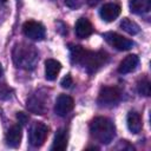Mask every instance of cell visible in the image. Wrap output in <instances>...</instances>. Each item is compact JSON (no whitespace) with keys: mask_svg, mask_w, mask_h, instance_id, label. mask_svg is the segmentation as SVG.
I'll list each match as a JSON object with an SVG mask.
<instances>
[{"mask_svg":"<svg viewBox=\"0 0 151 151\" xmlns=\"http://www.w3.org/2000/svg\"><path fill=\"white\" fill-rule=\"evenodd\" d=\"M70 55L73 64H79L86 70L88 73H93L99 70L106 61L107 54L103 51H87L84 50L83 46L79 45H71L70 47Z\"/></svg>","mask_w":151,"mask_h":151,"instance_id":"cell-1","label":"cell"},{"mask_svg":"<svg viewBox=\"0 0 151 151\" xmlns=\"http://www.w3.org/2000/svg\"><path fill=\"white\" fill-rule=\"evenodd\" d=\"M14 65L24 70H33L38 63V52L33 45L26 42L15 44L12 52Z\"/></svg>","mask_w":151,"mask_h":151,"instance_id":"cell-2","label":"cell"},{"mask_svg":"<svg viewBox=\"0 0 151 151\" xmlns=\"http://www.w3.org/2000/svg\"><path fill=\"white\" fill-rule=\"evenodd\" d=\"M90 132L99 143L110 144L116 136V127L109 118L96 117L90 124Z\"/></svg>","mask_w":151,"mask_h":151,"instance_id":"cell-3","label":"cell"},{"mask_svg":"<svg viewBox=\"0 0 151 151\" xmlns=\"http://www.w3.org/2000/svg\"><path fill=\"white\" fill-rule=\"evenodd\" d=\"M48 134V127L47 125H45L41 122H34L31 127H29V132H28V139H29V144L33 147H40Z\"/></svg>","mask_w":151,"mask_h":151,"instance_id":"cell-4","label":"cell"},{"mask_svg":"<svg viewBox=\"0 0 151 151\" xmlns=\"http://www.w3.org/2000/svg\"><path fill=\"white\" fill-rule=\"evenodd\" d=\"M122 97V92L116 86H103L98 93V104L100 106H113Z\"/></svg>","mask_w":151,"mask_h":151,"instance_id":"cell-5","label":"cell"},{"mask_svg":"<svg viewBox=\"0 0 151 151\" xmlns=\"http://www.w3.org/2000/svg\"><path fill=\"white\" fill-rule=\"evenodd\" d=\"M105 41L112 46L113 48L118 50V51H129L133 47V41L116 33V32H106L103 34Z\"/></svg>","mask_w":151,"mask_h":151,"instance_id":"cell-6","label":"cell"},{"mask_svg":"<svg viewBox=\"0 0 151 151\" xmlns=\"http://www.w3.org/2000/svg\"><path fill=\"white\" fill-rule=\"evenodd\" d=\"M22 31H24V34L32 39V40H42L46 35V31H45V27L38 22V21H33V20H29V21H26L24 25H22Z\"/></svg>","mask_w":151,"mask_h":151,"instance_id":"cell-7","label":"cell"},{"mask_svg":"<svg viewBox=\"0 0 151 151\" xmlns=\"http://www.w3.org/2000/svg\"><path fill=\"white\" fill-rule=\"evenodd\" d=\"M73 107H74L73 98L67 94H60L55 100L54 112L60 117H65L73 110Z\"/></svg>","mask_w":151,"mask_h":151,"instance_id":"cell-8","label":"cell"},{"mask_svg":"<svg viewBox=\"0 0 151 151\" xmlns=\"http://www.w3.org/2000/svg\"><path fill=\"white\" fill-rule=\"evenodd\" d=\"M120 6L117 5V4H113V2H109V4H105L101 6L100 11H99V14L101 17V19L104 21H107V22H111L113 20H116L119 14H120Z\"/></svg>","mask_w":151,"mask_h":151,"instance_id":"cell-9","label":"cell"},{"mask_svg":"<svg viewBox=\"0 0 151 151\" xmlns=\"http://www.w3.org/2000/svg\"><path fill=\"white\" fill-rule=\"evenodd\" d=\"M27 109L32 113L35 114H44L46 111V99L42 98L40 93L33 94L28 100H27Z\"/></svg>","mask_w":151,"mask_h":151,"instance_id":"cell-10","label":"cell"},{"mask_svg":"<svg viewBox=\"0 0 151 151\" xmlns=\"http://www.w3.org/2000/svg\"><path fill=\"white\" fill-rule=\"evenodd\" d=\"M74 32H76V35L80 39H85L87 38L88 35L92 34L93 32V26L92 24L90 22V20L87 18H79L76 22V27H74Z\"/></svg>","mask_w":151,"mask_h":151,"instance_id":"cell-11","label":"cell"},{"mask_svg":"<svg viewBox=\"0 0 151 151\" xmlns=\"http://www.w3.org/2000/svg\"><path fill=\"white\" fill-rule=\"evenodd\" d=\"M138 64H139V58L136 54H129L120 61L118 66V72L122 74L130 73L137 68Z\"/></svg>","mask_w":151,"mask_h":151,"instance_id":"cell-12","label":"cell"},{"mask_svg":"<svg viewBox=\"0 0 151 151\" xmlns=\"http://www.w3.org/2000/svg\"><path fill=\"white\" fill-rule=\"evenodd\" d=\"M22 138V131L20 125H13L8 129L6 133V143L11 147H18L21 143Z\"/></svg>","mask_w":151,"mask_h":151,"instance_id":"cell-13","label":"cell"},{"mask_svg":"<svg viewBox=\"0 0 151 151\" xmlns=\"http://www.w3.org/2000/svg\"><path fill=\"white\" fill-rule=\"evenodd\" d=\"M67 140H68L67 131L65 129H59L54 134V140L51 149L53 151H64L67 147Z\"/></svg>","mask_w":151,"mask_h":151,"instance_id":"cell-14","label":"cell"},{"mask_svg":"<svg viewBox=\"0 0 151 151\" xmlns=\"http://www.w3.org/2000/svg\"><path fill=\"white\" fill-rule=\"evenodd\" d=\"M61 70V64L55 59H47L45 61V78L47 80H54Z\"/></svg>","mask_w":151,"mask_h":151,"instance_id":"cell-15","label":"cell"},{"mask_svg":"<svg viewBox=\"0 0 151 151\" xmlns=\"http://www.w3.org/2000/svg\"><path fill=\"white\" fill-rule=\"evenodd\" d=\"M126 123H127V127L132 133H139L142 127H143V123H142V117L138 112L136 111H130L127 113L126 117Z\"/></svg>","mask_w":151,"mask_h":151,"instance_id":"cell-16","label":"cell"},{"mask_svg":"<svg viewBox=\"0 0 151 151\" xmlns=\"http://www.w3.org/2000/svg\"><path fill=\"white\" fill-rule=\"evenodd\" d=\"M129 7L132 13L144 14L151 9V0H130Z\"/></svg>","mask_w":151,"mask_h":151,"instance_id":"cell-17","label":"cell"},{"mask_svg":"<svg viewBox=\"0 0 151 151\" xmlns=\"http://www.w3.org/2000/svg\"><path fill=\"white\" fill-rule=\"evenodd\" d=\"M120 27L122 29H124L126 33L131 34V35H136L139 33L140 28H139V25L132 20H130L129 18H123L122 21H120Z\"/></svg>","mask_w":151,"mask_h":151,"instance_id":"cell-18","label":"cell"},{"mask_svg":"<svg viewBox=\"0 0 151 151\" xmlns=\"http://www.w3.org/2000/svg\"><path fill=\"white\" fill-rule=\"evenodd\" d=\"M137 90H138V92H139L142 96L149 97V96H150V93H151V86H150V81H149L146 78L142 79V80L138 83V85H137Z\"/></svg>","mask_w":151,"mask_h":151,"instance_id":"cell-19","label":"cell"},{"mask_svg":"<svg viewBox=\"0 0 151 151\" xmlns=\"http://www.w3.org/2000/svg\"><path fill=\"white\" fill-rule=\"evenodd\" d=\"M60 85H61V87H64V88H70V87L73 85V79H72L71 74H66V76L61 79Z\"/></svg>","mask_w":151,"mask_h":151,"instance_id":"cell-20","label":"cell"},{"mask_svg":"<svg viewBox=\"0 0 151 151\" xmlns=\"http://www.w3.org/2000/svg\"><path fill=\"white\" fill-rule=\"evenodd\" d=\"M81 4H83V0H65V5L73 9L79 8L81 6Z\"/></svg>","mask_w":151,"mask_h":151,"instance_id":"cell-21","label":"cell"},{"mask_svg":"<svg viewBox=\"0 0 151 151\" xmlns=\"http://www.w3.org/2000/svg\"><path fill=\"white\" fill-rule=\"evenodd\" d=\"M17 119H18V122H19L21 125H25V124H27V122H28V116H27L26 113H24V112H18V113H17Z\"/></svg>","mask_w":151,"mask_h":151,"instance_id":"cell-22","label":"cell"},{"mask_svg":"<svg viewBox=\"0 0 151 151\" xmlns=\"http://www.w3.org/2000/svg\"><path fill=\"white\" fill-rule=\"evenodd\" d=\"M9 96V90L6 87V85L0 84V98H8Z\"/></svg>","mask_w":151,"mask_h":151,"instance_id":"cell-23","label":"cell"},{"mask_svg":"<svg viewBox=\"0 0 151 151\" xmlns=\"http://www.w3.org/2000/svg\"><path fill=\"white\" fill-rule=\"evenodd\" d=\"M2 76V66H1V64H0V77Z\"/></svg>","mask_w":151,"mask_h":151,"instance_id":"cell-24","label":"cell"},{"mask_svg":"<svg viewBox=\"0 0 151 151\" xmlns=\"http://www.w3.org/2000/svg\"><path fill=\"white\" fill-rule=\"evenodd\" d=\"M0 1H4V2H5V1H6V0H0Z\"/></svg>","mask_w":151,"mask_h":151,"instance_id":"cell-25","label":"cell"}]
</instances>
